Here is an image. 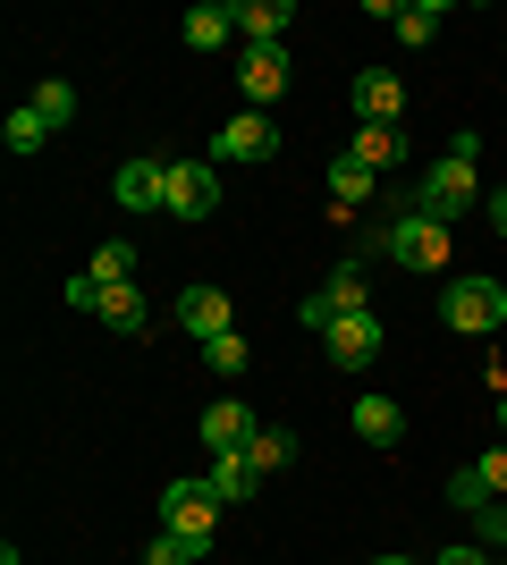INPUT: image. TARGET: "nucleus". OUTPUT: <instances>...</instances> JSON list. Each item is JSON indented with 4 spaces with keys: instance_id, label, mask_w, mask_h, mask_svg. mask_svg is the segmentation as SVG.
I'll use <instances>...</instances> for the list:
<instances>
[{
    "instance_id": "f257e3e1",
    "label": "nucleus",
    "mask_w": 507,
    "mask_h": 565,
    "mask_svg": "<svg viewBox=\"0 0 507 565\" xmlns=\"http://www.w3.org/2000/svg\"><path fill=\"white\" fill-rule=\"evenodd\" d=\"M474 161H483V143L457 136L432 169H423V194H414V212H432V220H465L474 203H483V186H474Z\"/></svg>"
},
{
    "instance_id": "f03ea898",
    "label": "nucleus",
    "mask_w": 507,
    "mask_h": 565,
    "mask_svg": "<svg viewBox=\"0 0 507 565\" xmlns=\"http://www.w3.org/2000/svg\"><path fill=\"white\" fill-rule=\"evenodd\" d=\"M440 321L448 330H465V338H490L507 321V287L499 279H457L448 296H440Z\"/></svg>"
},
{
    "instance_id": "7ed1b4c3",
    "label": "nucleus",
    "mask_w": 507,
    "mask_h": 565,
    "mask_svg": "<svg viewBox=\"0 0 507 565\" xmlns=\"http://www.w3.org/2000/svg\"><path fill=\"white\" fill-rule=\"evenodd\" d=\"M381 245L398 262H406V270H440V262H448V220H432V212H398V228H381Z\"/></svg>"
},
{
    "instance_id": "20e7f679",
    "label": "nucleus",
    "mask_w": 507,
    "mask_h": 565,
    "mask_svg": "<svg viewBox=\"0 0 507 565\" xmlns=\"http://www.w3.org/2000/svg\"><path fill=\"white\" fill-rule=\"evenodd\" d=\"M161 532H187V541L212 548V532H220V498H212V481H169V490H161Z\"/></svg>"
},
{
    "instance_id": "39448f33",
    "label": "nucleus",
    "mask_w": 507,
    "mask_h": 565,
    "mask_svg": "<svg viewBox=\"0 0 507 565\" xmlns=\"http://www.w3.org/2000/svg\"><path fill=\"white\" fill-rule=\"evenodd\" d=\"M237 94H245V110H271V102L288 94V43H271V51L245 43L237 51Z\"/></svg>"
},
{
    "instance_id": "423d86ee",
    "label": "nucleus",
    "mask_w": 507,
    "mask_h": 565,
    "mask_svg": "<svg viewBox=\"0 0 507 565\" xmlns=\"http://www.w3.org/2000/svg\"><path fill=\"white\" fill-rule=\"evenodd\" d=\"M271 152H279V127H271V110H237V118H220L212 161H271Z\"/></svg>"
},
{
    "instance_id": "0eeeda50",
    "label": "nucleus",
    "mask_w": 507,
    "mask_h": 565,
    "mask_svg": "<svg viewBox=\"0 0 507 565\" xmlns=\"http://www.w3.org/2000/svg\"><path fill=\"white\" fill-rule=\"evenodd\" d=\"M321 347H330V363H347V372H363L372 354L389 347V330L372 321V312H338L330 330H321Z\"/></svg>"
},
{
    "instance_id": "6e6552de",
    "label": "nucleus",
    "mask_w": 507,
    "mask_h": 565,
    "mask_svg": "<svg viewBox=\"0 0 507 565\" xmlns=\"http://www.w3.org/2000/svg\"><path fill=\"white\" fill-rule=\"evenodd\" d=\"M169 212H178V220H212L220 212L212 161H169Z\"/></svg>"
},
{
    "instance_id": "1a4fd4ad",
    "label": "nucleus",
    "mask_w": 507,
    "mask_h": 565,
    "mask_svg": "<svg viewBox=\"0 0 507 565\" xmlns=\"http://www.w3.org/2000/svg\"><path fill=\"white\" fill-rule=\"evenodd\" d=\"M178 330L212 347V338H229V330H237V305H229L220 287H187V296H178Z\"/></svg>"
},
{
    "instance_id": "9d476101",
    "label": "nucleus",
    "mask_w": 507,
    "mask_h": 565,
    "mask_svg": "<svg viewBox=\"0 0 507 565\" xmlns=\"http://www.w3.org/2000/svg\"><path fill=\"white\" fill-rule=\"evenodd\" d=\"M110 194H119V212H169V161H127Z\"/></svg>"
},
{
    "instance_id": "9b49d317",
    "label": "nucleus",
    "mask_w": 507,
    "mask_h": 565,
    "mask_svg": "<svg viewBox=\"0 0 507 565\" xmlns=\"http://www.w3.org/2000/svg\"><path fill=\"white\" fill-rule=\"evenodd\" d=\"M372 194H381V178H372L356 152H347V161H330V220H338V228H356V212L372 203Z\"/></svg>"
},
{
    "instance_id": "f8f14e48",
    "label": "nucleus",
    "mask_w": 507,
    "mask_h": 565,
    "mask_svg": "<svg viewBox=\"0 0 507 565\" xmlns=\"http://www.w3.org/2000/svg\"><path fill=\"white\" fill-rule=\"evenodd\" d=\"M398 110H406V85H398L389 68H363L356 76V118L363 127H398Z\"/></svg>"
},
{
    "instance_id": "ddd939ff",
    "label": "nucleus",
    "mask_w": 507,
    "mask_h": 565,
    "mask_svg": "<svg viewBox=\"0 0 507 565\" xmlns=\"http://www.w3.org/2000/svg\"><path fill=\"white\" fill-rule=\"evenodd\" d=\"M203 481H212V498H220V507H237V498H254V490H263V472H254V456H245V448H220Z\"/></svg>"
},
{
    "instance_id": "4468645a",
    "label": "nucleus",
    "mask_w": 507,
    "mask_h": 565,
    "mask_svg": "<svg viewBox=\"0 0 507 565\" xmlns=\"http://www.w3.org/2000/svg\"><path fill=\"white\" fill-rule=\"evenodd\" d=\"M288 25H296V9H288V0H237V34H245L254 51H271L279 34H288Z\"/></svg>"
},
{
    "instance_id": "2eb2a0df",
    "label": "nucleus",
    "mask_w": 507,
    "mask_h": 565,
    "mask_svg": "<svg viewBox=\"0 0 507 565\" xmlns=\"http://www.w3.org/2000/svg\"><path fill=\"white\" fill-rule=\"evenodd\" d=\"M254 430H263V423H254L237 397H220L212 414H203V448H212V456H220V448H254Z\"/></svg>"
},
{
    "instance_id": "dca6fc26",
    "label": "nucleus",
    "mask_w": 507,
    "mask_h": 565,
    "mask_svg": "<svg viewBox=\"0 0 507 565\" xmlns=\"http://www.w3.org/2000/svg\"><path fill=\"white\" fill-rule=\"evenodd\" d=\"M356 439H363V448H398V439H406L398 397H356Z\"/></svg>"
},
{
    "instance_id": "f3484780",
    "label": "nucleus",
    "mask_w": 507,
    "mask_h": 565,
    "mask_svg": "<svg viewBox=\"0 0 507 565\" xmlns=\"http://www.w3.org/2000/svg\"><path fill=\"white\" fill-rule=\"evenodd\" d=\"M178 34H187V51H220L229 34H237V9H220V0H194Z\"/></svg>"
},
{
    "instance_id": "a211bd4d",
    "label": "nucleus",
    "mask_w": 507,
    "mask_h": 565,
    "mask_svg": "<svg viewBox=\"0 0 507 565\" xmlns=\"http://www.w3.org/2000/svg\"><path fill=\"white\" fill-rule=\"evenodd\" d=\"M102 321L119 338H136V330H152V305H145V287L127 279V287H102Z\"/></svg>"
},
{
    "instance_id": "6ab92c4d",
    "label": "nucleus",
    "mask_w": 507,
    "mask_h": 565,
    "mask_svg": "<svg viewBox=\"0 0 507 565\" xmlns=\"http://www.w3.org/2000/svg\"><path fill=\"white\" fill-rule=\"evenodd\" d=\"M347 152H356V161L381 178L389 161H406V136H398V127H356V143H347Z\"/></svg>"
},
{
    "instance_id": "aec40b11",
    "label": "nucleus",
    "mask_w": 507,
    "mask_h": 565,
    "mask_svg": "<svg viewBox=\"0 0 507 565\" xmlns=\"http://www.w3.org/2000/svg\"><path fill=\"white\" fill-rule=\"evenodd\" d=\"M127 279H136V245H127V236L94 245V287H127Z\"/></svg>"
},
{
    "instance_id": "412c9836",
    "label": "nucleus",
    "mask_w": 507,
    "mask_h": 565,
    "mask_svg": "<svg viewBox=\"0 0 507 565\" xmlns=\"http://www.w3.org/2000/svg\"><path fill=\"white\" fill-rule=\"evenodd\" d=\"M0 136H9V152H34V143H51L60 127H51V118L25 102V110H9V127H0Z\"/></svg>"
},
{
    "instance_id": "4be33fe9",
    "label": "nucleus",
    "mask_w": 507,
    "mask_h": 565,
    "mask_svg": "<svg viewBox=\"0 0 507 565\" xmlns=\"http://www.w3.org/2000/svg\"><path fill=\"white\" fill-rule=\"evenodd\" d=\"M245 456H254V472L271 481V472H288V465H296V439H288V430H254V448H245Z\"/></svg>"
},
{
    "instance_id": "5701e85b",
    "label": "nucleus",
    "mask_w": 507,
    "mask_h": 565,
    "mask_svg": "<svg viewBox=\"0 0 507 565\" xmlns=\"http://www.w3.org/2000/svg\"><path fill=\"white\" fill-rule=\"evenodd\" d=\"M440 34V0H414V9H398V43L406 51H423Z\"/></svg>"
},
{
    "instance_id": "b1692460",
    "label": "nucleus",
    "mask_w": 507,
    "mask_h": 565,
    "mask_svg": "<svg viewBox=\"0 0 507 565\" xmlns=\"http://www.w3.org/2000/svg\"><path fill=\"white\" fill-rule=\"evenodd\" d=\"M34 110H43L51 127H68V118H76V85H68V76H43V85H34Z\"/></svg>"
},
{
    "instance_id": "393cba45",
    "label": "nucleus",
    "mask_w": 507,
    "mask_h": 565,
    "mask_svg": "<svg viewBox=\"0 0 507 565\" xmlns=\"http://www.w3.org/2000/svg\"><path fill=\"white\" fill-rule=\"evenodd\" d=\"M203 363H212L220 380H237L245 363H254V347H245V330H229V338H212V347H203Z\"/></svg>"
},
{
    "instance_id": "a878e982",
    "label": "nucleus",
    "mask_w": 507,
    "mask_h": 565,
    "mask_svg": "<svg viewBox=\"0 0 507 565\" xmlns=\"http://www.w3.org/2000/svg\"><path fill=\"white\" fill-rule=\"evenodd\" d=\"M203 557V541H187V532H152V548H145V565H194Z\"/></svg>"
},
{
    "instance_id": "bb28decb",
    "label": "nucleus",
    "mask_w": 507,
    "mask_h": 565,
    "mask_svg": "<svg viewBox=\"0 0 507 565\" xmlns=\"http://www.w3.org/2000/svg\"><path fill=\"white\" fill-rule=\"evenodd\" d=\"M321 296H330L338 312H363V270H356V262H338V270H330V287H321Z\"/></svg>"
},
{
    "instance_id": "cd10ccee",
    "label": "nucleus",
    "mask_w": 507,
    "mask_h": 565,
    "mask_svg": "<svg viewBox=\"0 0 507 565\" xmlns=\"http://www.w3.org/2000/svg\"><path fill=\"white\" fill-rule=\"evenodd\" d=\"M448 498H457L465 515H483V507H490V490H483V472H474V465H465L457 481H448Z\"/></svg>"
},
{
    "instance_id": "c85d7f7f",
    "label": "nucleus",
    "mask_w": 507,
    "mask_h": 565,
    "mask_svg": "<svg viewBox=\"0 0 507 565\" xmlns=\"http://www.w3.org/2000/svg\"><path fill=\"white\" fill-rule=\"evenodd\" d=\"M474 472H483V490H490V498H507V439H499V448H490Z\"/></svg>"
},
{
    "instance_id": "c756f323",
    "label": "nucleus",
    "mask_w": 507,
    "mask_h": 565,
    "mask_svg": "<svg viewBox=\"0 0 507 565\" xmlns=\"http://www.w3.org/2000/svg\"><path fill=\"white\" fill-rule=\"evenodd\" d=\"M296 321H305V330H330L338 305H330V296H305V305H296Z\"/></svg>"
},
{
    "instance_id": "7c9ffc66",
    "label": "nucleus",
    "mask_w": 507,
    "mask_h": 565,
    "mask_svg": "<svg viewBox=\"0 0 507 565\" xmlns=\"http://www.w3.org/2000/svg\"><path fill=\"white\" fill-rule=\"evenodd\" d=\"M68 305H76V312H102V287H94V270H76V279H68Z\"/></svg>"
},
{
    "instance_id": "2f4dec72",
    "label": "nucleus",
    "mask_w": 507,
    "mask_h": 565,
    "mask_svg": "<svg viewBox=\"0 0 507 565\" xmlns=\"http://www.w3.org/2000/svg\"><path fill=\"white\" fill-rule=\"evenodd\" d=\"M432 565H490V548H483V541H465V548H440Z\"/></svg>"
},
{
    "instance_id": "473e14b6",
    "label": "nucleus",
    "mask_w": 507,
    "mask_h": 565,
    "mask_svg": "<svg viewBox=\"0 0 507 565\" xmlns=\"http://www.w3.org/2000/svg\"><path fill=\"white\" fill-rule=\"evenodd\" d=\"M490 228H499V236H507V186H499V194H490Z\"/></svg>"
},
{
    "instance_id": "72a5a7b5",
    "label": "nucleus",
    "mask_w": 507,
    "mask_h": 565,
    "mask_svg": "<svg viewBox=\"0 0 507 565\" xmlns=\"http://www.w3.org/2000/svg\"><path fill=\"white\" fill-rule=\"evenodd\" d=\"M372 565H414V557H372Z\"/></svg>"
},
{
    "instance_id": "f704fd0d",
    "label": "nucleus",
    "mask_w": 507,
    "mask_h": 565,
    "mask_svg": "<svg viewBox=\"0 0 507 565\" xmlns=\"http://www.w3.org/2000/svg\"><path fill=\"white\" fill-rule=\"evenodd\" d=\"M499 430H507V397H499Z\"/></svg>"
}]
</instances>
